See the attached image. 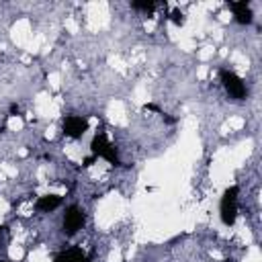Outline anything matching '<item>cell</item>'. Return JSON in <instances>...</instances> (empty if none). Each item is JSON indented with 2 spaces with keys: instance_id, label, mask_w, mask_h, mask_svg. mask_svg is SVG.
<instances>
[{
  "instance_id": "6da1fadb",
  "label": "cell",
  "mask_w": 262,
  "mask_h": 262,
  "mask_svg": "<svg viewBox=\"0 0 262 262\" xmlns=\"http://www.w3.org/2000/svg\"><path fill=\"white\" fill-rule=\"evenodd\" d=\"M237 192H239L237 186H229L221 196L219 215H221L223 225H233L237 219Z\"/></svg>"
},
{
  "instance_id": "7a4b0ae2",
  "label": "cell",
  "mask_w": 262,
  "mask_h": 262,
  "mask_svg": "<svg viewBox=\"0 0 262 262\" xmlns=\"http://www.w3.org/2000/svg\"><path fill=\"white\" fill-rule=\"evenodd\" d=\"M219 76H221V84H223L225 92H227L233 100H244V98H246V94H248L246 84H244V80H242L235 72L221 70V72H219Z\"/></svg>"
},
{
  "instance_id": "3957f363",
  "label": "cell",
  "mask_w": 262,
  "mask_h": 262,
  "mask_svg": "<svg viewBox=\"0 0 262 262\" xmlns=\"http://www.w3.org/2000/svg\"><path fill=\"white\" fill-rule=\"evenodd\" d=\"M90 147H92V154H94V156L104 158V160H108V162L115 164V166L121 164V160H119V156H117V149L113 147V143L106 139L104 133H96L94 139H92V145H90Z\"/></svg>"
},
{
  "instance_id": "277c9868",
  "label": "cell",
  "mask_w": 262,
  "mask_h": 262,
  "mask_svg": "<svg viewBox=\"0 0 262 262\" xmlns=\"http://www.w3.org/2000/svg\"><path fill=\"white\" fill-rule=\"evenodd\" d=\"M84 221H86V215H84V211H82L78 205L68 207L66 213H63V223H61L63 233H66V235H74V233H78V229H82Z\"/></svg>"
},
{
  "instance_id": "5b68a950",
  "label": "cell",
  "mask_w": 262,
  "mask_h": 262,
  "mask_svg": "<svg viewBox=\"0 0 262 262\" xmlns=\"http://www.w3.org/2000/svg\"><path fill=\"white\" fill-rule=\"evenodd\" d=\"M86 131H88V121H86L84 117H80V115H70V117L63 119V133H66L68 137L78 139V137H82Z\"/></svg>"
},
{
  "instance_id": "8992f818",
  "label": "cell",
  "mask_w": 262,
  "mask_h": 262,
  "mask_svg": "<svg viewBox=\"0 0 262 262\" xmlns=\"http://www.w3.org/2000/svg\"><path fill=\"white\" fill-rule=\"evenodd\" d=\"M53 262H88V256L82 248L78 246H70L66 250H61L59 254H55Z\"/></svg>"
},
{
  "instance_id": "52a82bcc",
  "label": "cell",
  "mask_w": 262,
  "mask_h": 262,
  "mask_svg": "<svg viewBox=\"0 0 262 262\" xmlns=\"http://www.w3.org/2000/svg\"><path fill=\"white\" fill-rule=\"evenodd\" d=\"M229 8L233 10V16L239 25H250L252 23V8L248 2H229Z\"/></svg>"
},
{
  "instance_id": "ba28073f",
  "label": "cell",
  "mask_w": 262,
  "mask_h": 262,
  "mask_svg": "<svg viewBox=\"0 0 262 262\" xmlns=\"http://www.w3.org/2000/svg\"><path fill=\"white\" fill-rule=\"evenodd\" d=\"M61 205V196L57 194H45V196H39V201L35 203V207L39 211H53Z\"/></svg>"
},
{
  "instance_id": "9c48e42d",
  "label": "cell",
  "mask_w": 262,
  "mask_h": 262,
  "mask_svg": "<svg viewBox=\"0 0 262 262\" xmlns=\"http://www.w3.org/2000/svg\"><path fill=\"white\" fill-rule=\"evenodd\" d=\"M131 6H133V8H137V10H147V12L156 8V4H154V2H131Z\"/></svg>"
},
{
  "instance_id": "30bf717a",
  "label": "cell",
  "mask_w": 262,
  "mask_h": 262,
  "mask_svg": "<svg viewBox=\"0 0 262 262\" xmlns=\"http://www.w3.org/2000/svg\"><path fill=\"white\" fill-rule=\"evenodd\" d=\"M172 20H174L176 25H182V23H184V14L178 12V10H174V12H172Z\"/></svg>"
}]
</instances>
